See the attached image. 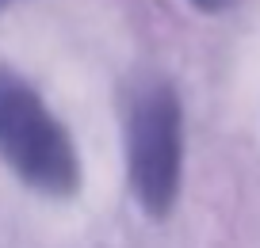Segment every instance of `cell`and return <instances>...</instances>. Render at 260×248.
<instances>
[{
  "label": "cell",
  "mask_w": 260,
  "mask_h": 248,
  "mask_svg": "<svg viewBox=\"0 0 260 248\" xmlns=\"http://www.w3.org/2000/svg\"><path fill=\"white\" fill-rule=\"evenodd\" d=\"M0 4H4V0H0Z\"/></svg>",
  "instance_id": "obj_4"
},
{
  "label": "cell",
  "mask_w": 260,
  "mask_h": 248,
  "mask_svg": "<svg viewBox=\"0 0 260 248\" xmlns=\"http://www.w3.org/2000/svg\"><path fill=\"white\" fill-rule=\"evenodd\" d=\"M0 160L19 184L50 199H69L81 187V157L46 99L16 69L0 65Z\"/></svg>",
  "instance_id": "obj_1"
},
{
  "label": "cell",
  "mask_w": 260,
  "mask_h": 248,
  "mask_svg": "<svg viewBox=\"0 0 260 248\" xmlns=\"http://www.w3.org/2000/svg\"><path fill=\"white\" fill-rule=\"evenodd\" d=\"M126 172L138 206L165 218L184 176V107L169 80H153L126 111Z\"/></svg>",
  "instance_id": "obj_2"
},
{
  "label": "cell",
  "mask_w": 260,
  "mask_h": 248,
  "mask_svg": "<svg viewBox=\"0 0 260 248\" xmlns=\"http://www.w3.org/2000/svg\"><path fill=\"white\" fill-rule=\"evenodd\" d=\"M191 4H195L199 12H222V8H230L234 0H191Z\"/></svg>",
  "instance_id": "obj_3"
}]
</instances>
